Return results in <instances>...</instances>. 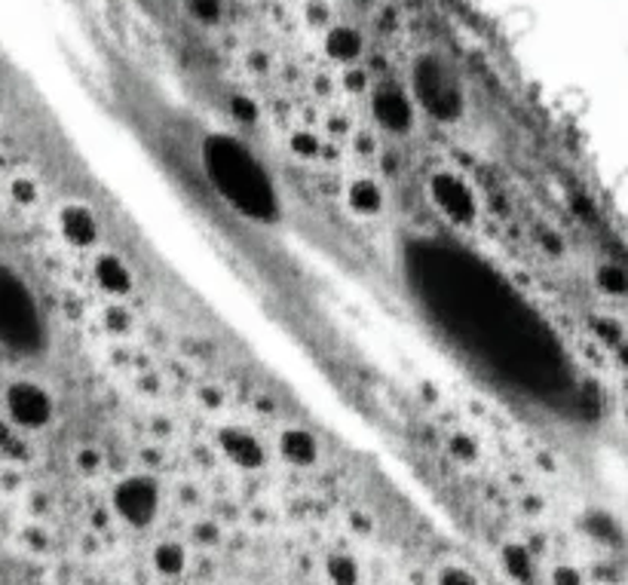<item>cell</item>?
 <instances>
[{
	"label": "cell",
	"instance_id": "6da1fadb",
	"mask_svg": "<svg viewBox=\"0 0 628 585\" xmlns=\"http://www.w3.org/2000/svg\"><path fill=\"white\" fill-rule=\"evenodd\" d=\"M399 273L420 322L478 384L543 415L583 411V380L558 331L491 261L451 236H411Z\"/></svg>",
	"mask_w": 628,
	"mask_h": 585
},
{
	"label": "cell",
	"instance_id": "7a4b0ae2",
	"mask_svg": "<svg viewBox=\"0 0 628 585\" xmlns=\"http://www.w3.org/2000/svg\"><path fill=\"white\" fill-rule=\"evenodd\" d=\"M200 163L221 202L252 224H279L283 197L267 166L228 132H209L200 144Z\"/></svg>",
	"mask_w": 628,
	"mask_h": 585
},
{
	"label": "cell",
	"instance_id": "3957f363",
	"mask_svg": "<svg viewBox=\"0 0 628 585\" xmlns=\"http://www.w3.org/2000/svg\"><path fill=\"white\" fill-rule=\"evenodd\" d=\"M49 341L46 319L29 283L0 264V346L13 356H41Z\"/></svg>",
	"mask_w": 628,
	"mask_h": 585
},
{
	"label": "cell",
	"instance_id": "277c9868",
	"mask_svg": "<svg viewBox=\"0 0 628 585\" xmlns=\"http://www.w3.org/2000/svg\"><path fill=\"white\" fill-rule=\"evenodd\" d=\"M415 96L429 117L451 123L463 114V92L458 77L439 56H420L415 62Z\"/></svg>",
	"mask_w": 628,
	"mask_h": 585
},
{
	"label": "cell",
	"instance_id": "5b68a950",
	"mask_svg": "<svg viewBox=\"0 0 628 585\" xmlns=\"http://www.w3.org/2000/svg\"><path fill=\"white\" fill-rule=\"evenodd\" d=\"M117 515L132 528H147L159 509V487L147 475H129L114 487Z\"/></svg>",
	"mask_w": 628,
	"mask_h": 585
},
{
	"label": "cell",
	"instance_id": "8992f818",
	"mask_svg": "<svg viewBox=\"0 0 628 585\" xmlns=\"http://www.w3.org/2000/svg\"><path fill=\"white\" fill-rule=\"evenodd\" d=\"M7 415L15 427L43 429L56 415V405L43 386L31 384V380H15L7 389Z\"/></svg>",
	"mask_w": 628,
	"mask_h": 585
},
{
	"label": "cell",
	"instance_id": "52a82bcc",
	"mask_svg": "<svg viewBox=\"0 0 628 585\" xmlns=\"http://www.w3.org/2000/svg\"><path fill=\"white\" fill-rule=\"evenodd\" d=\"M429 197L439 206V212L451 218L454 224H472L478 214V202H475L472 187L454 172H436L429 178Z\"/></svg>",
	"mask_w": 628,
	"mask_h": 585
},
{
	"label": "cell",
	"instance_id": "ba28073f",
	"mask_svg": "<svg viewBox=\"0 0 628 585\" xmlns=\"http://www.w3.org/2000/svg\"><path fill=\"white\" fill-rule=\"evenodd\" d=\"M372 114L389 132H408L415 123V108L411 99L396 89V86H381L372 96Z\"/></svg>",
	"mask_w": 628,
	"mask_h": 585
},
{
	"label": "cell",
	"instance_id": "9c48e42d",
	"mask_svg": "<svg viewBox=\"0 0 628 585\" xmlns=\"http://www.w3.org/2000/svg\"><path fill=\"white\" fill-rule=\"evenodd\" d=\"M218 442H221V451H224L236 466H243V470L264 466V457H267V454H264V448H261V442H257L252 432L230 427L218 435Z\"/></svg>",
	"mask_w": 628,
	"mask_h": 585
},
{
	"label": "cell",
	"instance_id": "30bf717a",
	"mask_svg": "<svg viewBox=\"0 0 628 585\" xmlns=\"http://www.w3.org/2000/svg\"><path fill=\"white\" fill-rule=\"evenodd\" d=\"M58 224H62L65 240L77 245V249H89V245L99 243V221L86 206H77V202L65 206L62 214H58Z\"/></svg>",
	"mask_w": 628,
	"mask_h": 585
},
{
	"label": "cell",
	"instance_id": "8fae6325",
	"mask_svg": "<svg viewBox=\"0 0 628 585\" xmlns=\"http://www.w3.org/2000/svg\"><path fill=\"white\" fill-rule=\"evenodd\" d=\"M96 283H99L108 295H129L132 291V271L126 261L117 255H101L96 261Z\"/></svg>",
	"mask_w": 628,
	"mask_h": 585
},
{
	"label": "cell",
	"instance_id": "7c38bea8",
	"mask_svg": "<svg viewBox=\"0 0 628 585\" xmlns=\"http://www.w3.org/2000/svg\"><path fill=\"white\" fill-rule=\"evenodd\" d=\"M279 448H283V457L295 466H313L316 457H319L316 439L307 429H286L279 439Z\"/></svg>",
	"mask_w": 628,
	"mask_h": 585
},
{
	"label": "cell",
	"instance_id": "4fadbf2b",
	"mask_svg": "<svg viewBox=\"0 0 628 585\" xmlns=\"http://www.w3.org/2000/svg\"><path fill=\"white\" fill-rule=\"evenodd\" d=\"M350 206L362 214L381 212L384 194H381V187L374 185L372 178H359V181H353V187H350Z\"/></svg>",
	"mask_w": 628,
	"mask_h": 585
},
{
	"label": "cell",
	"instance_id": "5bb4252c",
	"mask_svg": "<svg viewBox=\"0 0 628 585\" xmlns=\"http://www.w3.org/2000/svg\"><path fill=\"white\" fill-rule=\"evenodd\" d=\"M359 49H362V37L353 29H338L329 34V53L334 58L350 62L359 56Z\"/></svg>",
	"mask_w": 628,
	"mask_h": 585
},
{
	"label": "cell",
	"instance_id": "9a60e30c",
	"mask_svg": "<svg viewBox=\"0 0 628 585\" xmlns=\"http://www.w3.org/2000/svg\"><path fill=\"white\" fill-rule=\"evenodd\" d=\"M503 561H506L509 576H515L518 583H530L533 580V564H530V555L521 545H506L503 549Z\"/></svg>",
	"mask_w": 628,
	"mask_h": 585
},
{
	"label": "cell",
	"instance_id": "2e32d148",
	"mask_svg": "<svg viewBox=\"0 0 628 585\" xmlns=\"http://www.w3.org/2000/svg\"><path fill=\"white\" fill-rule=\"evenodd\" d=\"M154 564H157L159 573H181L185 571V549L178 543H163L154 552Z\"/></svg>",
	"mask_w": 628,
	"mask_h": 585
},
{
	"label": "cell",
	"instance_id": "e0dca14e",
	"mask_svg": "<svg viewBox=\"0 0 628 585\" xmlns=\"http://www.w3.org/2000/svg\"><path fill=\"white\" fill-rule=\"evenodd\" d=\"M329 576L338 585H356V580H359L356 561L346 555H334L329 561Z\"/></svg>",
	"mask_w": 628,
	"mask_h": 585
},
{
	"label": "cell",
	"instance_id": "ac0fdd59",
	"mask_svg": "<svg viewBox=\"0 0 628 585\" xmlns=\"http://www.w3.org/2000/svg\"><path fill=\"white\" fill-rule=\"evenodd\" d=\"M439 585H478L475 583V576L470 571H463V567H444L439 573Z\"/></svg>",
	"mask_w": 628,
	"mask_h": 585
},
{
	"label": "cell",
	"instance_id": "d6986e66",
	"mask_svg": "<svg viewBox=\"0 0 628 585\" xmlns=\"http://www.w3.org/2000/svg\"><path fill=\"white\" fill-rule=\"evenodd\" d=\"M187 7L200 22H214L218 19V0H187Z\"/></svg>",
	"mask_w": 628,
	"mask_h": 585
},
{
	"label": "cell",
	"instance_id": "ffe728a7",
	"mask_svg": "<svg viewBox=\"0 0 628 585\" xmlns=\"http://www.w3.org/2000/svg\"><path fill=\"white\" fill-rule=\"evenodd\" d=\"M555 585H583V580H580V573L571 571V567H558Z\"/></svg>",
	"mask_w": 628,
	"mask_h": 585
},
{
	"label": "cell",
	"instance_id": "44dd1931",
	"mask_svg": "<svg viewBox=\"0 0 628 585\" xmlns=\"http://www.w3.org/2000/svg\"><path fill=\"white\" fill-rule=\"evenodd\" d=\"M99 463H101V457L96 454V451H92V454L86 451L84 457H80V466H84V470H99Z\"/></svg>",
	"mask_w": 628,
	"mask_h": 585
}]
</instances>
